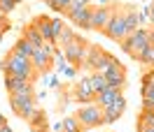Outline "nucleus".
Wrapping results in <instances>:
<instances>
[{
    "label": "nucleus",
    "instance_id": "nucleus-8",
    "mask_svg": "<svg viewBox=\"0 0 154 132\" xmlns=\"http://www.w3.org/2000/svg\"><path fill=\"white\" fill-rule=\"evenodd\" d=\"M5 88L7 93H21V95H35L33 90V81H26V79H19V76L5 74Z\"/></svg>",
    "mask_w": 154,
    "mask_h": 132
},
{
    "label": "nucleus",
    "instance_id": "nucleus-42",
    "mask_svg": "<svg viewBox=\"0 0 154 132\" xmlns=\"http://www.w3.org/2000/svg\"><path fill=\"white\" fill-rule=\"evenodd\" d=\"M0 42H2V35H0Z\"/></svg>",
    "mask_w": 154,
    "mask_h": 132
},
{
    "label": "nucleus",
    "instance_id": "nucleus-36",
    "mask_svg": "<svg viewBox=\"0 0 154 132\" xmlns=\"http://www.w3.org/2000/svg\"><path fill=\"white\" fill-rule=\"evenodd\" d=\"M105 5H112V0H96V7H105Z\"/></svg>",
    "mask_w": 154,
    "mask_h": 132
},
{
    "label": "nucleus",
    "instance_id": "nucleus-32",
    "mask_svg": "<svg viewBox=\"0 0 154 132\" xmlns=\"http://www.w3.org/2000/svg\"><path fill=\"white\" fill-rule=\"evenodd\" d=\"M91 2H94V0H72L68 10H75V7H87V5H91Z\"/></svg>",
    "mask_w": 154,
    "mask_h": 132
},
{
    "label": "nucleus",
    "instance_id": "nucleus-27",
    "mask_svg": "<svg viewBox=\"0 0 154 132\" xmlns=\"http://www.w3.org/2000/svg\"><path fill=\"white\" fill-rule=\"evenodd\" d=\"M54 58H56V70H58V74H63V70H66L70 63L66 60V56H63V51H61V49L56 51V56H54Z\"/></svg>",
    "mask_w": 154,
    "mask_h": 132
},
{
    "label": "nucleus",
    "instance_id": "nucleus-3",
    "mask_svg": "<svg viewBox=\"0 0 154 132\" xmlns=\"http://www.w3.org/2000/svg\"><path fill=\"white\" fill-rule=\"evenodd\" d=\"M117 12V5H105V7H96V10H91V16H89V21L84 23V30H103L107 28V23H110V19L115 16Z\"/></svg>",
    "mask_w": 154,
    "mask_h": 132
},
{
    "label": "nucleus",
    "instance_id": "nucleus-5",
    "mask_svg": "<svg viewBox=\"0 0 154 132\" xmlns=\"http://www.w3.org/2000/svg\"><path fill=\"white\" fill-rule=\"evenodd\" d=\"M38 100H35V95H21V93H12L10 95V104H12V111L17 113L19 118H28L30 113L35 111V107H38Z\"/></svg>",
    "mask_w": 154,
    "mask_h": 132
},
{
    "label": "nucleus",
    "instance_id": "nucleus-34",
    "mask_svg": "<svg viewBox=\"0 0 154 132\" xmlns=\"http://www.w3.org/2000/svg\"><path fill=\"white\" fill-rule=\"evenodd\" d=\"M147 10H149V28H154V2L147 7Z\"/></svg>",
    "mask_w": 154,
    "mask_h": 132
},
{
    "label": "nucleus",
    "instance_id": "nucleus-38",
    "mask_svg": "<svg viewBox=\"0 0 154 132\" xmlns=\"http://www.w3.org/2000/svg\"><path fill=\"white\" fill-rule=\"evenodd\" d=\"M45 97H47V93H45V90H40V93L35 95V100H45Z\"/></svg>",
    "mask_w": 154,
    "mask_h": 132
},
{
    "label": "nucleus",
    "instance_id": "nucleus-22",
    "mask_svg": "<svg viewBox=\"0 0 154 132\" xmlns=\"http://www.w3.org/2000/svg\"><path fill=\"white\" fill-rule=\"evenodd\" d=\"M63 132H84V128L79 125L77 116H68L63 118Z\"/></svg>",
    "mask_w": 154,
    "mask_h": 132
},
{
    "label": "nucleus",
    "instance_id": "nucleus-39",
    "mask_svg": "<svg viewBox=\"0 0 154 132\" xmlns=\"http://www.w3.org/2000/svg\"><path fill=\"white\" fill-rule=\"evenodd\" d=\"M149 44H154V28H149Z\"/></svg>",
    "mask_w": 154,
    "mask_h": 132
},
{
    "label": "nucleus",
    "instance_id": "nucleus-1",
    "mask_svg": "<svg viewBox=\"0 0 154 132\" xmlns=\"http://www.w3.org/2000/svg\"><path fill=\"white\" fill-rule=\"evenodd\" d=\"M0 67H2L5 74L19 76V79H26V81H33V79L38 76V70L33 67L30 58H23V56H19V53H14V51H10V53L5 56V60L0 63Z\"/></svg>",
    "mask_w": 154,
    "mask_h": 132
},
{
    "label": "nucleus",
    "instance_id": "nucleus-17",
    "mask_svg": "<svg viewBox=\"0 0 154 132\" xmlns=\"http://www.w3.org/2000/svg\"><path fill=\"white\" fill-rule=\"evenodd\" d=\"M26 121L30 123V128L35 132H47V116H45V111H42L40 107H35V111L30 113Z\"/></svg>",
    "mask_w": 154,
    "mask_h": 132
},
{
    "label": "nucleus",
    "instance_id": "nucleus-26",
    "mask_svg": "<svg viewBox=\"0 0 154 132\" xmlns=\"http://www.w3.org/2000/svg\"><path fill=\"white\" fill-rule=\"evenodd\" d=\"M70 2H72V0H47V5H49L54 12H68Z\"/></svg>",
    "mask_w": 154,
    "mask_h": 132
},
{
    "label": "nucleus",
    "instance_id": "nucleus-15",
    "mask_svg": "<svg viewBox=\"0 0 154 132\" xmlns=\"http://www.w3.org/2000/svg\"><path fill=\"white\" fill-rule=\"evenodd\" d=\"M105 79H107V84L112 86V88H119V90H124V86H126V70L119 65V67H115V70L105 72Z\"/></svg>",
    "mask_w": 154,
    "mask_h": 132
},
{
    "label": "nucleus",
    "instance_id": "nucleus-4",
    "mask_svg": "<svg viewBox=\"0 0 154 132\" xmlns=\"http://www.w3.org/2000/svg\"><path fill=\"white\" fill-rule=\"evenodd\" d=\"M77 121H79V125H82L84 130L96 128V125H103V109H100L96 102H89L77 111Z\"/></svg>",
    "mask_w": 154,
    "mask_h": 132
},
{
    "label": "nucleus",
    "instance_id": "nucleus-37",
    "mask_svg": "<svg viewBox=\"0 0 154 132\" xmlns=\"http://www.w3.org/2000/svg\"><path fill=\"white\" fill-rule=\"evenodd\" d=\"M0 132H14V130H12L10 123H5V125H0Z\"/></svg>",
    "mask_w": 154,
    "mask_h": 132
},
{
    "label": "nucleus",
    "instance_id": "nucleus-41",
    "mask_svg": "<svg viewBox=\"0 0 154 132\" xmlns=\"http://www.w3.org/2000/svg\"><path fill=\"white\" fill-rule=\"evenodd\" d=\"M14 2H17V5H19V2H23V0H14Z\"/></svg>",
    "mask_w": 154,
    "mask_h": 132
},
{
    "label": "nucleus",
    "instance_id": "nucleus-33",
    "mask_svg": "<svg viewBox=\"0 0 154 132\" xmlns=\"http://www.w3.org/2000/svg\"><path fill=\"white\" fill-rule=\"evenodd\" d=\"M63 74H66L68 79H75V76H77V70H75V65H68L66 70H63Z\"/></svg>",
    "mask_w": 154,
    "mask_h": 132
},
{
    "label": "nucleus",
    "instance_id": "nucleus-30",
    "mask_svg": "<svg viewBox=\"0 0 154 132\" xmlns=\"http://www.w3.org/2000/svg\"><path fill=\"white\" fill-rule=\"evenodd\" d=\"M143 86H149V88H154V70L145 72V76H143Z\"/></svg>",
    "mask_w": 154,
    "mask_h": 132
},
{
    "label": "nucleus",
    "instance_id": "nucleus-6",
    "mask_svg": "<svg viewBox=\"0 0 154 132\" xmlns=\"http://www.w3.org/2000/svg\"><path fill=\"white\" fill-rule=\"evenodd\" d=\"M110 39H115V42H122L124 37H128V33H126V21H124V5H117V12L115 16L110 19L107 23V28L103 30Z\"/></svg>",
    "mask_w": 154,
    "mask_h": 132
},
{
    "label": "nucleus",
    "instance_id": "nucleus-13",
    "mask_svg": "<svg viewBox=\"0 0 154 132\" xmlns=\"http://www.w3.org/2000/svg\"><path fill=\"white\" fill-rule=\"evenodd\" d=\"M66 16L72 23H75L77 28H84V23L89 21V16H91V5H87V7H75V10H68Z\"/></svg>",
    "mask_w": 154,
    "mask_h": 132
},
{
    "label": "nucleus",
    "instance_id": "nucleus-21",
    "mask_svg": "<svg viewBox=\"0 0 154 132\" xmlns=\"http://www.w3.org/2000/svg\"><path fill=\"white\" fill-rule=\"evenodd\" d=\"M107 79H105V74H98V72H91V90H94V93H103V90H105L107 88Z\"/></svg>",
    "mask_w": 154,
    "mask_h": 132
},
{
    "label": "nucleus",
    "instance_id": "nucleus-9",
    "mask_svg": "<svg viewBox=\"0 0 154 132\" xmlns=\"http://www.w3.org/2000/svg\"><path fill=\"white\" fill-rule=\"evenodd\" d=\"M75 100L82 102V104H89V102L96 100V93L91 90V74L79 79V84H77V88H75Z\"/></svg>",
    "mask_w": 154,
    "mask_h": 132
},
{
    "label": "nucleus",
    "instance_id": "nucleus-20",
    "mask_svg": "<svg viewBox=\"0 0 154 132\" xmlns=\"http://www.w3.org/2000/svg\"><path fill=\"white\" fill-rule=\"evenodd\" d=\"M12 51H14V53H19V56H23V58H30V56H33V51H35V47H33L23 35H21V39H17V44H14Z\"/></svg>",
    "mask_w": 154,
    "mask_h": 132
},
{
    "label": "nucleus",
    "instance_id": "nucleus-7",
    "mask_svg": "<svg viewBox=\"0 0 154 132\" xmlns=\"http://www.w3.org/2000/svg\"><path fill=\"white\" fill-rule=\"evenodd\" d=\"M84 47H87V42L82 37H75L72 42H68L66 47H61V51H63V56H66V60L70 65H79L82 56H84Z\"/></svg>",
    "mask_w": 154,
    "mask_h": 132
},
{
    "label": "nucleus",
    "instance_id": "nucleus-16",
    "mask_svg": "<svg viewBox=\"0 0 154 132\" xmlns=\"http://www.w3.org/2000/svg\"><path fill=\"white\" fill-rule=\"evenodd\" d=\"M124 21H126V33L128 35H133L135 30L140 28V23H138V10L133 5H124Z\"/></svg>",
    "mask_w": 154,
    "mask_h": 132
},
{
    "label": "nucleus",
    "instance_id": "nucleus-25",
    "mask_svg": "<svg viewBox=\"0 0 154 132\" xmlns=\"http://www.w3.org/2000/svg\"><path fill=\"white\" fill-rule=\"evenodd\" d=\"M75 37H77V33H75V30L63 28V30H61V35H58V39H56V44H58V47H66L68 42H72Z\"/></svg>",
    "mask_w": 154,
    "mask_h": 132
},
{
    "label": "nucleus",
    "instance_id": "nucleus-28",
    "mask_svg": "<svg viewBox=\"0 0 154 132\" xmlns=\"http://www.w3.org/2000/svg\"><path fill=\"white\" fill-rule=\"evenodd\" d=\"M138 23H140V28H149V10L147 7L138 12Z\"/></svg>",
    "mask_w": 154,
    "mask_h": 132
},
{
    "label": "nucleus",
    "instance_id": "nucleus-2",
    "mask_svg": "<svg viewBox=\"0 0 154 132\" xmlns=\"http://www.w3.org/2000/svg\"><path fill=\"white\" fill-rule=\"evenodd\" d=\"M119 44H122V49H124L128 56L138 58V53H140V51H143V49L149 44V28H138L133 35L124 37Z\"/></svg>",
    "mask_w": 154,
    "mask_h": 132
},
{
    "label": "nucleus",
    "instance_id": "nucleus-40",
    "mask_svg": "<svg viewBox=\"0 0 154 132\" xmlns=\"http://www.w3.org/2000/svg\"><path fill=\"white\" fill-rule=\"evenodd\" d=\"M5 123H7V121H5V116H2V113H0V125H5Z\"/></svg>",
    "mask_w": 154,
    "mask_h": 132
},
{
    "label": "nucleus",
    "instance_id": "nucleus-12",
    "mask_svg": "<svg viewBox=\"0 0 154 132\" xmlns=\"http://www.w3.org/2000/svg\"><path fill=\"white\" fill-rule=\"evenodd\" d=\"M124 111H126V100H119V102L110 104V107H105V109H103V125H110V123H115Z\"/></svg>",
    "mask_w": 154,
    "mask_h": 132
},
{
    "label": "nucleus",
    "instance_id": "nucleus-24",
    "mask_svg": "<svg viewBox=\"0 0 154 132\" xmlns=\"http://www.w3.org/2000/svg\"><path fill=\"white\" fill-rule=\"evenodd\" d=\"M138 125L154 128V109H143V111H140V116H138Z\"/></svg>",
    "mask_w": 154,
    "mask_h": 132
},
{
    "label": "nucleus",
    "instance_id": "nucleus-14",
    "mask_svg": "<svg viewBox=\"0 0 154 132\" xmlns=\"http://www.w3.org/2000/svg\"><path fill=\"white\" fill-rule=\"evenodd\" d=\"M33 23H35V28L40 30V35L45 37V42H54V44H56V35H54V26H51V19H49V16H38Z\"/></svg>",
    "mask_w": 154,
    "mask_h": 132
},
{
    "label": "nucleus",
    "instance_id": "nucleus-31",
    "mask_svg": "<svg viewBox=\"0 0 154 132\" xmlns=\"http://www.w3.org/2000/svg\"><path fill=\"white\" fill-rule=\"evenodd\" d=\"M51 26H54V35H56V39H58L61 30L66 28V26H63V21H61V19H51Z\"/></svg>",
    "mask_w": 154,
    "mask_h": 132
},
{
    "label": "nucleus",
    "instance_id": "nucleus-11",
    "mask_svg": "<svg viewBox=\"0 0 154 132\" xmlns=\"http://www.w3.org/2000/svg\"><path fill=\"white\" fill-rule=\"evenodd\" d=\"M119 100H124L122 90H119V88H112V86H107L103 93H98V95H96V100H94V102H96L100 109H105V107H110V104H115V102H119Z\"/></svg>",
    "mask_w": 154,
    "mask_h": 132
},
{
    "label": "nucleus",
    "instance_id": "nucleus-10",
    "mask_svg": "<svg viewBox=\"0 0 154 132\" xmlns=\"http://www.w3.org/2000/svg\"><path fill=\"white\" fill-rule=\"evenodd\" d=\"M30 63H33V67H35L38 72H45V74H47L49 70L54 67V56L47 53L45 49H35L33 56H30Z\"/></svg>",
    "mask_w": 154,
    "mask_h": 132
},
{
    "label": "nucleus",
    "instance_id": "nucleus-35",
    "mask_svg": "<svg viewBox=\"0 0 154 132\" xmlns=\"http://www.w3.org/2000/svg\"><path fill=\"white\" fill-rule=\"evenodd\" d=\"M51 130H54V132H63V121H61V123H54V125H51Z\"/></svg>",
    "mask_w": 154,
    "mask_h": 132
},
{
    "label": "nucleus",
    "instance_id": "nucleus-18",
    "mask_svg": "<svg viewBox=\"0 0 154 132\" xmlns=\"http://www.w3.org/2000/svg\"><path fill=\"white\" fill-rule=\"evenodd\" d=\"M23 37L28 39V42H30L35 49H42V47H45V37L40 35V30L35 28V23H28V26H26V30H23Z\"/></svg>",
    "mask_w": 154,
    "mask_h": 132
},
{
    "label": "nucleus",
    "instance_id": "nucleus-43",
    "mask_svg": "<svg viewBox=\"0 0 154 132\" xmlns=\"http://www.w3.org/2000/svg\"><path fill=\"white\" fill-rule=\"evenodd\" d=\"M152 2H154V0H152Z\"/></svg>",
    "mask_w": 154,
    "mask_h": 132
},
{
    "label": "nucleus",
    "instance_id": "nucleus-29",
    "mask_svg": "<svg viewBox=\"0 0 154 132\" xmlns=\"http://www.w3.org/2000/svg\"><path fill=\"white\" fill-rule=\"evenodd\" d=\"M58 86H61V81H58V74H49V79H47V88H49V90H56Z\"/></svg>",
    "mask_w": 154,
    "mask_h": 132
},
{
    "label": "nucleus",
    "instance_id": "nucleus-19",
    "mask_svg": "<svg viewBox=\"0 0 154 132\" xmlns=\"http://www.w3.org/2000/svg\"><path fill=\"white\" fill-rule=\"evenodd\" d=\"M119 65H122V63H119L115 56H110V53L105 51V53H103V58H100V63L96 65V70H94V72L105 74V72H110V70H115V67H119Z\"/></svg>",
    "mask_w": 154,
    "mask_h": 132
},
{
    "label": "nucleus",
    "instance_id": "nucleus-23",
    "mask_svg": "<svg viewBox=\"0 0 154 132\" xmlns=\"http://www.w3.org/2000/svg\"><path fill=\"white\" fill-rule=\"evenodd\" d=\"M135 60H140V63H145V65H154V47H152V44H147V47L138 53Z\"/></svg>",
    "mask_w": 154,
    "mask_h": 132
}]
</instances>
